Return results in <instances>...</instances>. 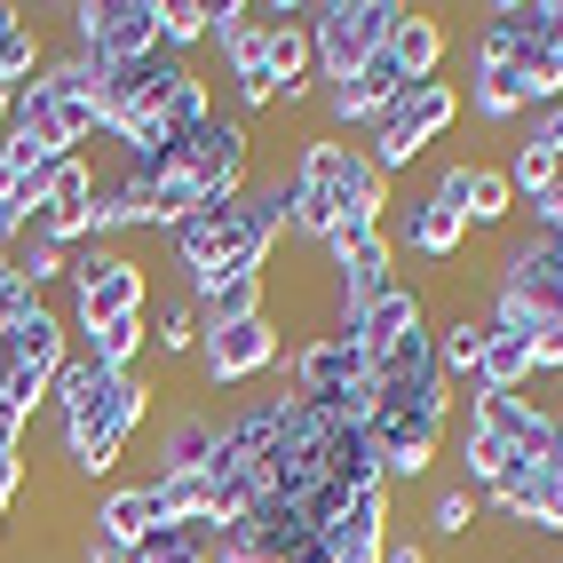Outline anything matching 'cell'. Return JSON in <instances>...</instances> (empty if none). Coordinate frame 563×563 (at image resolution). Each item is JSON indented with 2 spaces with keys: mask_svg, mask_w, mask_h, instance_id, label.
Masks as SVG:
<instances>
[{
  "mask_svg": "<svg viewBox=\"0 0 563 563\" xmlns=\"http://www.w3.org/2000/svg\"><path fill=\"white\" fill-rule=\"evenodd\" d=\"M143 421H152V382H143V373H111V389L96 405H80V412H64V421H56L71 476H111L128 461V444H135Z\"/></svg>",
  "mask_w": 563,
  "mask_h": 563,
  "instance_id": "cell-1",
  "label": "cell"
},
{
  "mask_svg": "<svg viewBox=\"0 0 563 563\" xmlns=\"http://www.w3.org/2000/svg\"><path fill=\"white\" fill-rule=\"evenodd\" d=\"M152 310V271H143L135 254L120 246H80L71 254V333H103V325H120V318H143Z\"/></svg>",
  "mask_w": 563,
  "mask_h": 563,
  "instance_id": "cell-2",
  "label": "cell"
},
{
  "mask_svg": "<svg viewBox=\"0 0 563 563\" xmlns=\"http://www.w3.org/2000/svg\"><path fill=\"white\" fill-rule=\"evenodd\" d=\"M461 103H468V96H461L453 80H412V88H405V96L382 111V120L365 128V159L382 167V175L412 167V159H421V152H429V143H437L444 128L461 120Z\"/></svg>",
  "mask_w": 563,
  "mask_h": 563,
  "instance_id": "cell-3",
  "label": "cell"
},
{
  "mask_svg": "<svg viewBox=\"0 0 563 563\" xmlns=\"http://www.w3.org/2000/svg\"><path fill=\"white\" fill-rule=\"evenodd\" d=\"M397 0H318L310 9V48H318V80L342 88L350 71H365L389 41Z\"/></svg>",
  "mask_w": 563,
  "mask_h": 563,
  "instance_id": "cell-4",
  "label": "cell"
},
{
  "mask_svg": "<svg viewBox=\"0 0 563 563\" xmlns=\"http://www.w3.org/2000/svg\"><path fill=\"white\" fill-rule=\"evenodd\" d=\"M71 16V48L96 64H135L159 56V0H80Z\"/></svg>",
  "mask_w": 563,
  "mask_h": 563,
  "instance_id": "cell-5",
  "label": "cell"
},
{
  "mask_svg": "<svg viewBox=\"0 0 563 563\" xmlns=\"http://www.w3.org/2000/svg\"><path fill=\"white\" fill-rule=\"evenodd\" d=\"M325 271H333V325L357 318L373 294L397 286V246L389 231H333L325 239Z\"/></svg>",
  "mask_w": 563,
  "mask_h": 563,
  "instance_id": "cell-6",
  "label": "cell"
},
{
  "mask_svg": "<svg viewBox=\"0 0 563 563\" xmlns=\"http://www.w3.org/2000/svg\"><path fill=\"white\" fill-rule=\"evenodd\" d=\"M286 365V342H278V318L262 310L246 325H199V382L207 389H239L254 373Z\"/></svg>",
  "mask_w": 563,
  "mask_h": 563,
  "instance_id": "cell-7",
  "label": "cell"
},
{
  "mask_svg": "<svg viewBox=\"0 0 563 563\" xmlns=\"http://www.w3.org/2000/svg\"><path fill=\"white\" fill-rule=\"evenodd\" d=\"M468 429L500 437L508 453H516V468L555 461V412H548L540 397H523V389H476V397H468Z\"/></svg>",
  "mask_w": 563,
  "mask_h": 563,
  "instance_id": "cell-8",
  "label": "cell"
},
{
  "mask_svg": "<svg viewBox=\"0 0 563 563\" xmlns=\"http://www.w3.org/2000/svg\"><path fill=\"white\" fill-rule=\"evenodd\" d=\"M493 286L523 294L540 318H563V231L555 222H523V231L508 239V254H500Z\"/></svg>",
  "mask_w": 563,
  "mask_h": 563,
  "instance_id": "cell-9",
  "label": "cell"
},
{
  "mask_svg": "<svg viewBox=\"0 0 563 563\" xmlns=\"http://www.w3.org/2000/svg\"><path fill=\"white\" fill-rule=\"evenodd\" d=\"M365 437H373V453H382V476H397V484H421L444 453V429L421 421V412H397V405H373Z\"/></svg>",
  "mask_w": 563,
  "mask_h": 563,
  "instance_id": "cell-10",
  "label": "cell"
},
{
  "mask_svg": "<svg viewBox=\"0 0 563 563\" xmlns=\"http://www.w3.org/2000/svg\"><path fill=\"white\" fill-rule=\"evenodd\" d=\"M444 48H453V32H444V16L437 9H405L397 0V16H389V41H382V56L405 71V88L412 80H437L444 71Z\"/></svg>",
  "mask_w": 563,
  "mask_h": 563,
  "instance_id": "cell-11",
  "label": "cell"
},
{
  "mask_svg": "<svg viewBox=\"0 0 563 563\" xmlns=\"http://www.w3.org/2000/svg\"><path fill=\"white\" fill-rule=\"evenodd\" d=\"M412 325H429V302H421V286H389V294H373V302L357 310V318H342L333 333H342V342H357L365 350V365L382 357L397 333H412Z\"/></svg>",
  "mask_w": 563,
  "mask_h": 563,
  "instance_id": "cell-12",
  "label": "cell"
},
{
  "mask_svg": "<svg viewBox=\"0 0 563 563\" xmlns=\"http://www.w3.org/2000/svg\"><path fill=\"white\" fill-rule=\"evenodd\" d=\"M199 302V325H246L271 310V271H222V278H199L183 286Z\"/></svg>",
  "mask_w": 563,
  "mask_h": 563,
  "instance_id": "cell-13",
  "label": "cell"
},
{
  "mask_svg": "<svg viewBox=\"0 0 563 563\" xmlns=\"http://www.w3.org/2000/svg\"><path fill=\"white\" fill-rule=\"evenodd\" d=\"M325 548H333V563H382V548H389V484L357 493L342 523H325Z\"/></svg>",
  "mask_w": 563,
  "mask_h": 563,
  "instance_id": "cell-14",
  "label": "cell"
},
{
  "mask_svg": "<svg viewBox=\"0 0 563 563\" xmlns=\"http://www.w3.org/2000/svg\"><path fill=\"white\" fill-rule=\"evenodd\" d=\"M468 80H476V120L484 128H508V120H523V111H548L555 103L523 64H493V71H468Z\"/></svg>",
  "mask_w": 563,
  "mask_h": 563,
  "instance_id": "cell-15",
  "label": "cell"
},
{
  "mask_svg": "<svg viewBox=\"0 0 563 563\" xmlns=\"http://www.w3.org/2000/svg\"><path fill=\"white\" fill-rule=\"evenodd\" d=\"M461 239H468V222L444 207V199H412V207L389 222V246H412L421 262H453V254H461Z\"/></svg>",
  "mask_w": 563,
  "mask_h": 563,
  "instance_id": "cell-16",
  "label": "cell"
},
{
  "mask_svg": "<svg viewBox=\"0 0 563 563\" xmlns=\"http://www.w3.org/2000/svg\"><path fill=\"white\" fill-rule=\"evenodd\" d=\"M88 532L120 540V548H143L159 532V493H152V484H111V493L96 500V516H88Z\"/></svg>",
  "mask_w": 563,
  "mask_h": 563,
  "instance_id": "cell-17",
  "label": "cell"
},
{
  "mask_svg": "<svg viewBox=\"0 0 563 563\" xmlns=\"http://www.w3.org/2000/svg\"><path fill=\"white\" fill-rule=\"evenodd\" d=\"M214 444H222V412H207V405L175 412L159 429V476H199L214 461Z\"/></svg>",
  "mask_w": 563,
  "mask_h": 563,
  "instance_id": "cell-18",
  "label": "cell"
},
{
  "mask_svg": "<svg viewBox=\"0 0 563 563\" xmlns=\"http://www.w3.org/2000/svg\"><path fill=\"white\" fill-rule=\"evenodd\" d=\"M9 357L24 365V373H41V382H56V373H64V357H71V325L41 302V310H32V318H16L9 325Z\"/></svg>",
  "mask_w": 563,
  "mask_h": 563,
  "instance_id": "cell-19",
  "label": "cell"
},
{
  "mask_svg": "<svg viewBox=\"0 0 563 563\" xmlns=\"http://www.w3.org/2000/svg\"><path fill=\"white\" fill-rule=\"evenodd\" d=\"M484 333H493V325H484V310H461V318H444L437 325V365H444V382H468L476 389V365H484Z\"/></svg>",
  "mask_w": 563,
  "mask_h": 563,
  "instance_id": "cell-20",
  "label": "cell"
},
{
  "mask_svg": "<svg viewBox=\"0 0 563 563\" xmlns=\"http://www.w3.org/2000/svg\"><path fill=\"white\" fill-rule=\"evenodd\" d=\"M453 468H461V493H476V500H484V493H500V484L516 476V453H508L500 437H484V429H468V421H461V461H453Z\"/></svg>",
  "mask_w": 563,
  "mask_h": 563,
  "instance_id": "cell-21",
  "label": "cell"
},
{
  "mask_svg": "<svg viewBox=\"0 0 563 563\" xmlns=\"http://www.w3.org/2000/svg\"><path fill=\"white\" fill-rule=\"evenodd\" d=\"M540 373V357H532V342L523 333H484V365H476V389H523Z\"/></svg>",
  "mask_w": 563,
  "mask_h": 563,
  "instance_id": "cell-22",
  "label": "cell"
},
{
  "mask_svg": "<svg viewBox=\"0 0 563 563\" xmlns=\"http://www.w3.org/2000/svg\"><path fill=\"white\" fill-rule=\"evenodd\" d=\"M143 350H152V310H143V318H120V325H103V333H88V342H80V357H96L103 373H135Z\"/></svg>",
  "mask_w": 563,
  "mask_h": 563,
  "instance_id": "cell-23",
  "label": "cell"
},
{
  "mask_svg": "<svg viewBox=\"0 0 563 563\" xmlns=\"http://www.w3.org/2000/svg\"><path fill=\"white\" fill-rule=\"evenodd\" d=\"M484 516L493 523H516V532H548V500H540V476L516 468L500 493H484Z\"/></svg>",
  "mask_w": 563,
  "mask_h": 563,
  "instance_id": "cell-24",
  "label": "cell"
},
{
  "mask_svg": "<svg viewBox=\"0 0 563 563\" xmlns=\"http://www.w3.org/2000/svg\"><path fill=\"white\" fill-rule=\"evenodd\" d=\"M508 207H516V191H508V167H468V231H500L508 222Z\"/></svg>",
  "mask_w": 563,
  "mask_h": 563,
  "instance_id": "cell-25",
  "label": "cell"
},
{
  "mask_svg": "<svg viewBox=\"0 0 563 563\" xmlns=\"http://www.w3.org/2000/svg\"><path fill=\"white\" fill-rule=\"evenodd\" d=\"M159 48L191 64V48H207V0H159Z\"/></svg>",
  "mask_w": 563,
  "mask_h": 563,
  "instance_id": "cell-26",
  "label": "cell"
},
{
  "mask_svg": "<svg viewBox=\"0 0 563 563\" xmlns=\"http://www.w3.org/2000/svg\"><path fill=\"white\" fill-rule=\"evenodd\" d=\"M135 563H214V532H183V523H159V532L135 548Z\"/></svg>",
  "mask_w": 563,
  "mask_h": 563,
  "instance_id": "cell-27",
  "label": "cell"
},
{
  "mask_svg": "<svg viewBox=\"0 0 563 563\" xmlns=\"http://www.w3.org/2000/svg\"><path fill=\"white\" fill-rule=\"evenodd\" d=\"M152 342H159V357H183V350H199V302H191V294L159 302V325H152Z\"/></svg>",
  "mask_w": 563,
  "mask_h": 563,
  "instance_id": "cell-28",
  "label": "cell"
},
{
  "mask_svg": "<svg viewBox=\"0 0 563 563\" xmlns=\"http://www.w3.org/2000/svg\"><path fill=\"white\" fill-rule=\"evenodd\" d=\"M9 254H16V278H24L32 294H48L56 278H71V254H64V246H41V239H16Z\"/></svg>",
  "mask_w": 563,
  "mask_h": 563,
  "instance_id": "cell-29",
  "label": "cell"
},
{
  "mask_svg": "<svg viewBox=\"0 0 563 563\" xmlns=\"http://www.w3.org/2000/svg\"><path fill=\"white\" fill-rule=\"evenodd\" d=\"M476 523H484V500H476V493H461V484L429 500V532H437V540H468Z\"/></svg>",
  "mask_w": 563,
  "mask_h": 563,
  "instance_id": "cell-30",
  "label": "cell"
},
{
  "mask_svg": "<svg viewBox=\"0 0 563 563\" xmlns=\"http://www.w3.org/2000/svg\"><path fill=\"white\" fill-rule=\"evenodd\" d=\"M231 96H239V120H254V111H271V103H278V71H271V56L239 64V71H231Z\"/></svg>",
  "mask_w": 563,
  "mask_h": 563,
  "instance_id": "cell-31",
  "label": "cell"
},
{
  "mask_svg": "<svg viewBox=\"0 0 563 563\" xmlns=\"http://www.w3.org/2000/svg\"><path fill=\"white\" fill-rule=\"evenodd\" d=\"M468 167H476V159H453V167L437 175V191H429V199H444V207H453L461 222H468Z\"/></svg>",
  "mask_w": 563,
  "mask_h": 563,
  "instance_id": "cell-32",
  "label": "cell"
},
{
  "mask_svg": "<svg viewBox=\"0 0 563 563\" xmlns=\"http://www.w3.org/2000/svg\"><path fill=\"white\" fill-rule=\"evenodd\" d=\"M532 476H540V500H548V532H563V453H555V461H540Z\"/></svg>",
  "mask_w": 563,
  "mask_h": 563,
  "instance_id": "cell-33",
  "label": "cell"
},
{
  "mask_svg": "<svg viewBox=\"0 0 563 563\" xmlns=\"http://www.w3.org/2000/svg\"><path fill=\"white\" fill-rule=\"evenodd\" d=\"M532 357H540V373H563V318H548L532 333Z\"/></svg>",
  "mask_w": 563,
  "mask_h": 563,
  "instance_id": "cell-34",
  "label": "cell"
},
{
  "mask_svg": "<svg viewBox=\"0 0 563 563\" xmlns=\"http://www.w3.org/2000/svg\"><path fill=\"white\" fill-rule=\"evenodd\" d=\"M16 493H24V453H0V523H9Z\"/></svg>",
  "mask_w": 563,
  "mask_h": 563,
  "instance_id": "cell-35",
  "label": "cell"
},
{
  "mask_svg": "<svg viewBox=\"0 0 563 563\" xmlns=\"http://www.w3.org/2000/svg\"><path fill=\"white\" fill-rule=\"evenodd\" d=\"M80 563H135V548L103 540V532H80Z\"/></svg>",
  "mask_w": 563,
  "mask_h": 563,
  "instance_id": "cell-36",
  "label": "cell"
},
{
  "mask_svg": "<svg viewBox=\"0 0 563 563\" xmlns=\"http://www.w3.org/2000/svg\"><path fill=\"white\" fill-rule=\"evenodd\" d=\"M382 563H429V540H412V532H389Z\"/></svg>",
  "mask_w": 563,
  "mask_h": 563,
  "instance_id": "cell-37",
  "label": "cell"
},
{
  "mask_svg": "<svg viewBox=\"0 0 563 563\" xmlns=\"http://www.w3.org/2000/svg\"><path fill=\"white\" fill-rule=\"evenodd\" d=\"M9 286H16V254H9V246H0V294H9Z\"/></svg>",
  "mask_w": 563,
  "mask_h": 563,
  "instance_id": "cell-38",
  "label": "cell"
},
{
  "mask_svg": "<svg viewBox=\"0 0 563 563\" xmlns=\"http://www.w3.org/2000/svg\"><path fill=\"white\" fill-rule=\"evenodd\" d=\"M9 24H24V9H16V0H0V32H9Z\"/></svg>",
  "mask_w": 563,
  "mask_h": 563,
  "instance_id": "cell-39",
  "label": "cell"
},
{
  "mask_svg": "<svg viewBox=\"0 0 563 563\" xmlns=\"http://www.w3.org/2000/svg\"><path fill=\"white\" fill-rule=\"evenodd\" d=\"M555 199H563V143H555ZM555 199H548V214H555Z\"/></svg>",
  "mask_w": 563,
  "mask_h": 563,
  "instance_id": "cell-40",
  "label": "cell"
},
{
  "mask_svg": "<svg viewBox=\"0 0 563 563\" xmlns=\"http://www.w3.org/2000/svg\"><path fill=\"white\" fill-rule=\"evenodd\" d=\"M555 453H563V412H555Z\"/></svg>",
  "mask_w": 563,
  "mask_h": 563,
  "instance_id": "cell-41",
  "label": "cell"
}]
</instances>
